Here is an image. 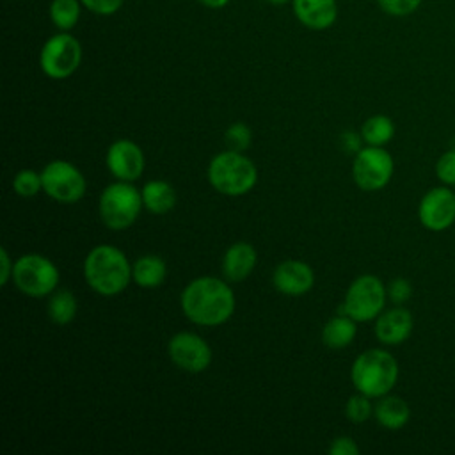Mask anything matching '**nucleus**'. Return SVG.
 I'll use <instances>...</instances> for the list:
<instances>
[{
	"mask_svg": "<svg viewBox=\"0 0 455 455\" xmlns=\"http://www.w3.org/2000/svg\"><path fill=\"white\" fill-rule=\"evenodd\" d=\"M183 315L196 325L217 327L235 313V293L226 279L201 275L192 279L180 295Z\"/></svg>",
	"mask_w": 455,
	"mask_h": 455,
	"instance_id": "f257e3e1",
	"label": "nucleus"
},
{
	"mask_svg": "<svg viewBox=\"0 0 455 455\" xmlns=\"http://www.w3.org/2000/svg\"><path fill=\"white\" fill-rule=\"evenodd\" d=\"M84 277L91 290L103 297H114L132 281V263L126 254L108 243L92 247L84 259Z\"/></svg>",
	"mask_w": 455,
	"mask_h": 455,
	"instance_id": "f03ea898",
	"label": "nucleus"
},
{
	"mask_svg": "<svg viewBox=\"0 0 455 455\" xmlns=\"http://www.w3.org/2000/svg\"><path fill=\"white\" fill-rule=\"evenodd\" d=\"M398 373L400 368L391 352L384 348H368L354 359L350 380L355 391L370 398H380L391 393L398 380Z\"/></svg>",
	"mask_w": 455,
	"mask_h": 455,
	"instance_id": "7ed1b4c3",
	"label": "nucleus"
},
{
	"mask_svg": "<svg viewBox=\"0 0 455 455\" xmlns=\"http://www.w3.org/2000/svg\"><path fill=\"white\" fill-rule=\"evenodd\" d=\"M208 183L224 196H243L258 183V169L242 151L226 149L217 153L206 169Z\"/></svg>",
	"mask_w": 455,
	"mask_h": 455,
	"instance_id": "20e7f679",
	"label": "nucleus"
},
{
	"mask_svg": "<svg viewBox=\"0 0 455 455\" xmlns=\"http://www.w3.org/2000/svg\"><path fill=\"white\" fill-rule=\"evenodd\" d=\"M144 208L140 190L132 181H116L103 188L98 203L101 222L112 231L128 229Z\"/></svg>",
	"mask_w": 455,
	"mask_h": 455,
	"instance_id": "39448f33",
	"label": "nucleus"
},
{
	"mask_svg": "<svg viewBox=\"0 0 455 455\" xmlns=\"http://www.w3.org/2000/svg\"><path fill=\"white\" fill-rule=\"evenodd\" d=\"M60 274L57 265L43 254H21L14 261L12 283L27 297L41 299L57 290Z\"/></svg>",
	"mask_w": 455,
	"mask_h": 455,
	"instance_id": "423d86ee",
	"label": "nucleus"
},
{
	"mask_svg": "<svg viewBox=\"0 0 455 455\" xmlns=\"http://www.w3.org/2000/svg\"><path fill=\"white\" fill-rule=\"evenodd\" d=\"M386 300L387 290L384 283L373 274H363L347 288L341 313L348 315L355 322H370L384 311Z\"/></svg>",
	"mask_w": 455,
	"mask_h": 455,
	"instance_id": "0eeeda50",
	"label": "nucleus"
},
{
	"mask_svg": "<svg viewBox=\"0 0 455 455\" xmlns=\"http://www.w3.org/2000/svg\"><path fill=\"white\" fill-rule=\"evenodd\" d=\"M82 62V44L69 32L48 37L39 52V68L52 80L69 78Z\"/></svg>",
	"mask_w": 455,
	"mask_h": 455,
	"instance_id": "6e6552de",
	"label": "nucleus"
},
{
	"mask_svg": "<svg viewBox=\"0 0 455 455\" xmlns=\"http://www.w3.org/2000/svg\"><path fill=\"white\" fill-rule=\"evenodd\" d=\"M43 192L62 204L78 203L87 190L82 171L68 160H52L41 171Z\"/></svg>",
	"mask_w": 455,
	"mask_h": 455,
	"instance_id": "1a4fd4ad",
	"label": "nucleus"
},
{
	"mask_svg": "<svg viewBox=\"0 0 455 455\" xmlns=\"http://www.w3.org/2000/svg\"><path fill=\"white\" fill-rule=\"evenodd\" d=\"M395 162L384 146L361 148L352 162V178L361 190H382L393 178Z\"/></svg>",
	"mask_w": 455,
	"mask_h": 455,
	"instance_id": "9d476101",
	"label": "nucleus"
},
{
	"mask_svg": "<svg viewBox=\"0 0 455 455\" xmlns=\"http://www.w3.org/2000/svg\"><path fill=\"white\" fill-rule=\"evenodd\" d=\"M167 354L171 361L183 371L201 373L204 371L213 359L212 347L196 332L181 331L176 332L167 343Z\"/></svg>",
	"mask_w": 455,
	"mask_h": 455,
	"instance_id": "9b49d317",
	"label": "nucleus"
},
{
	"mask_svg": "<svg viewBox=\"0 0 455 455\" xmlns=\"http://www.w3.org/2000/svg\"><path fill=\"white\" fill-rule=\"evenodd\" d=\"M418 219L428 231H446L455 222V192L448 185L430 188L418 204Z\"/></svg>",
	"mask_w": 455,
	"mask_h": 455,
	"instance_id": "f8f14e48",
	"label": "nucleus"
},
{
	"mask_svg": "<svg viewBox=\"0 0 455 455\" xmlns=\"http://www.w3.org/2000/svg\"><path fill=\"white\" fill-rule=\"evenodd\" d=\"M105 164L108 172L119 181H135L142 176L146 158L142 148L137 142L130 139H119L108 146Z\"/></svg>",
	"mask_w": 455,
	"mask_h": 455,
	"instance_id": "ddd939ff",
	"label": "nucleus"
},
{
	"mask_svg": "<svg viewBox=\"0 0 455 455\" xmlns=\"http://www.w3.org/2000/svg\"><path fill=\"white\" fill-rule=\"evenodd\" d=\"M272 284L283 295L299 297L313 288L315 272L306 261L284 259L274 268Z\"/></svg>",
	"mask_w": 455,
	"mask_h": 455,
	"instance_id": "4468645a",
	"label": "nucleus"
},
{
	"mask_svg": "<svg viewBox=\"0 0 455 455\" xmlns=\"http://www.w3.org/2000/svg\"><path fill=\"white\" fill-rule=\"evenodd\" d=\"M414 327L412 315L407 307L396 306L384 309L377 318H375V336L382 345L387 347H396L402 345L403 341L409 339L411 332Z\"/></svg>",
	"mask_w": 455,
	"mask_h": 455,
	"instance_id": "2eb2a0df",
	"label": "nucleus"
},
{
	"mask_svg": "<svg viewBox=\"0 0 455 455\" xmlns=\"http://www.w3.org/2000/svg\"><path fill=\"white\" fill-rule=\"evenodd\" d=\"M256 263V247L249 242H235L226 249L222 256V275L229 283H240L252 274Z\"/></svg>",
	"mask_w": 455,
	"mask_h": 455,
	"instance_id": "dca6fc26",
	"label": "nucleus"
},
{
	"mask_svg": "<svg viewBox=\"0 0 455 455\" xmlns=\"http://www.w3.org/2000/svg\"><path fill=\"white\" fill-rule=\"evenodd\" d=\"M291 9L299 23L311 30H325L338 18L336 0H291Z\"/></svg>",
	"mask_w": 455,
	"mask_h": 455,
	"instance_id": "f3484780",
	"label": "nucleus"
},
{
	"mask_svg": "<svg viewBox=\"0 0 455 455\" xmlns=\"http://www.w3.org/2000/svg\"><path fill=\"white\" fill-rule=\"evenodd\" d=\"M373 416L386 430H400L409 423L411 407L402 396L387 393L373 405Z\"/></svg>",
	"mask_w": 455,
	"mask_h": 455,
	"instance_id": "a211bd4d",
	"label": "nucleus"
},
{
	"mask_svg": "<svg viewBox=\"0 0 455 455\" xmlns=\"http://www.w3.org/2000/svg\"><path fill=\"white\" fill-rule=\"evenodd\" d=\"M144 208L153 215H165L176 204V190L165 180H149L142 185Z\"/></svg>",
	"mask_w": 455,
	"mask_h": 455,
	"instance_id": "6ab92c4d",
	"label": "nucleus"
},
{
	"mask_svg": "<svg viewBox=\"0 0 455 455\" xmlns=\"http://www.w3.org/2000/svg\"><path fill=\"white\" fill-rule=\"evenodd\" d=\"M167 277V265L156 254H146L132 265V281L140 288H158Z\"/></svg>",
	"mask_w": 455,
	"mask_h": 455,
	"instance_id": "aec40b11",
	"label": "nucleus"
},
{
	"mask_svg": "<svg viewBox=\"0 0 455 455\" xmlns=\"http://www.w3.org/2000/svg\"><path fill=\"white\" fill-rule=\"evenodd\" d=\"M357 334V322L345 313H339L325 322L322 329V341L329 348L348 347Z\"/></svg>",
	"mask_w": 455,
	"mask_h": 455,
	"instance_id": "412c9836",
	"label": "nucleus"
},
{
	"mask_svg": "<svg viewBox=\"0 0 455 455\" xmlns=\"http://www.w3.org/2000/svg\"><path fill=\"white\" fill-rule=\"evenodd\" d=\"M46 311L53 323L66 325V323L73 322V318L76 316L78 304H76L75 295L69 290H55L48 299Z\"/></svg>",
	"mask_w": 455,
	"mask_h": 455,
	"instance_id": "4be33fe9",
	"label": "nucleus"
},
{
	"mask_svg": "<svg viewBox=\"0 0 455 455\" xmlns=\"http://www.w3.org/2000/svg\"><path fill=\"white\" fill-rule=\"evenodd\" d=\"M361 137L366 146H386L395 137V123L384 114H375L363 123Z\"/></svg>",
	"mask_w": 455,
	"mask_h": 455,
	"instance_id": "5701e85b",
	"label": "nucleus"
},
{
	"mask_svg": "<svg viewBox=\"0 0 455 455\" xmlns=\"http://www.w3.org/2000/svg\"><path fill=\"white\" fill-rule=\"evenodd\" d=\"M52 23L62 30L69 32L76 27L80 14H82V2L80 0H52L48 9Z\"/></svg>",
	"mask_w": 455,
	"mask_h": 455,
	"instance_id": "b1692460",
	"label": "nucleus"
},
{
	"mask_svg": "<svg viewBox=\"0 0 455 455\" xmlns=\"http://www.w3.org/2000/svg\"><path fill=\"white\" fill-rule=\"evenodd\" d=\"M12 190L20 197H34L43 190V180L41 172H36L34 169H21L16 172L12 180Z\"/></svg>",
	"mask_w": 455,
	"mask_h": 455,
	"instance_id": "393cba45",
	"label": "nucleus"
},
{
	"mask_svg": "<svg viewBox=\"0 0 455 455\" xmlns=\"http://www.w3.org/2000/svg\"><path fill=\"white\" fill-rule=\"evenodd\" d=\"M345 416L352 423H364L373 416V403L370 396L357 391V395H352L345 403Z\"/></svg>",
	"mask_w": 455,
	"mask_h": 455,
	"instance_id": "a878e982",
	"label": "nucleus"
},
{
	"mask_svg": "<svg viewBox=\"0 0 455 455\" xmlns=\"http://www.w3.org/2000/svg\"><path fill=\"white\" fill-rule=\"evenodd\" d=\"M226 140L229 144V149L245 151L251 146L252 132L245 123H233L226 130Z\"/></svg>",
	"mask_w": 455,
	"mask_h": 455,
	"instance_id": "bb28decb",
	"label": "nucleus"
},
{
	"mask_svg": "<svg viewBox=\"0 0 455 455\" xmlns=\"http://www.w3.org/2000/svg\"><path fill=\"white\" fill-rule=\"evenodd\" d=\"M377 5L389 16L403 18L416 12L421 5V0H377Z\"/></svg>",
	"mask_w": 455,
	"mask_h": 455,
	"instance_id": "cd10ccee",
	"label": "nucleus"
},
{
	"mask_svg": "<svg viewBox=\"0 0 455 455\" xmlns=\"http://www.w3.org/2000/svg\"><path fill=\"white\" fill-rule=\"evenodd\" d=\"M435 176L443 185H455V148L444 151L435 162Z\"/></svg>",
	"mask_w": 455,
	"mask_h": 455,
	"instance_id": "c85d7f7f",
	"label": "nucleus"
},
{
	"mask_svg": "<svg viewBox=\"0 0 455 455\" xmlns=\"http://www.w3.org/2000/svg\"><path fill=\"white\" fill-rule=\"evenodd\" d=\"M386 290H387V299L396 306L405 304L412 295V284L405 277H395L393 281H389Z\"/></svg>",
	"mask_w": 455,
	"mask_h": 455,
	"instance_id": "c756f323",
	"label": "nucleus"
},
{
	"mask_svg": "<svg viewBox=\"0 0 455 455\" xmlns=\"http://www.w3.org/2000/svg\"><path fill=\"white\" fill-rule=\"evenodd\" d=\"M80 2L87 11L98 16H110L121 9L124 0H80Z\"/></svg>",
	"mask_w": 455,
	"mask_h": 455,
	"instance_id": "7c9ffc66",
	"label": "nucleus"
},
{
	"mask_svg": "<svg viewBox=\"0 0 455 455\" xmlns=\"http://www.w3.org/2000/svg\"><path fill=\"white\" fill-rule=\"evenodd\" d=\"M327 451H329L331 455H359L361 450H359L357 443H355L352 437H348V435H338V437L332 439V443L329 444Z\"/></svg>",
	"mask_w": 455,
	"mask_h": 455,
	"instance_id": "2f4dec72",
	"label": "nucleus"
},
{
	"mask_svg": "<svg viewBox=\"0 0 455 455\" xmlns=\"http://www.w3.org/2000/svg\"><path fill=\"white\" fill-rule=\"evenodd\" d=\"M0 284L5 286L12 279V270H14V261L11 259L9 252L5 247L0 249Z\"/></svg>",
	"mask_w": 455,
	"mask_h": 455,
	"instance_id": "473e14b6",
	"label": "nucleus"
},
{
	"mask_svg": "<svg viewBox=\"0 0 455 455\" xmlns=\"http://www.w3.org/2000/svg\"><path fill=\"white\" fill-rule=\"evenodd\" d=\"M361 142H364L361 133H355V132L348 130V132H343V135H341V146H343V149L347 153H354L355 155L361 149Z\"/></svg>",
	"mask_w": 455,
	"mask_h": 455,
	"instance_id": "72a5a7b5",
	"label": "nucleus"
},
{
	"mask_svg": "<svg viewBox=\"0 0 455 455\" xmlns=\"http://www.w3.org/2000/svg\"><path fill=\"white\" fill-rule=\"evenodd\" d=\"M204 7H208V9H222V7H226L231 0H199Z\"/></svg>",
	"mask_w": 455,
	"mask_h": 455,
	"instance_id": "f704fd0d",
	"label": "nucleus"
},
{
	"mask_svg": "<svg viewBox=\"0 0 455 455\" xmlns=\"http://www.w3.org/2000/svg\"><path fill=\"white\" fill-rule=\"evenodd\" d=\"M263 2L272 4V5H284V4H286V2H290V0H263Z\"/></svg>",
	"mask_w": 455,
	"mask_h": 455,
	"instance_id": "c9c22d12",
	"label": "nucleus"
}]
</instances>
